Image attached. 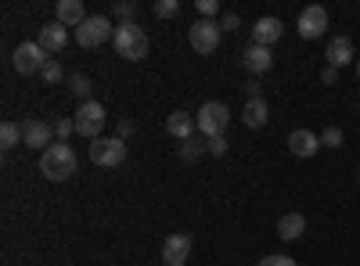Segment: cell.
I'll return each mask as SVG.
<instances>
[{
  "mask_svg": "<svg viewBox=\"0 0 360 266\" xmlns=\"http://www.w3.org/2000/svg\"><path fill=\"white\" fill-rule=\"evenodd\" d=\"M112 47H115L119 58H127V62H141V58H148V33L137 22H119Z\"/></svg>",
  "mask_w": 360,
  "mask_h": 266,
  "instance_id": "7a4b0ae2",
  "label": "cell"
},
{
  "mask_svg": "<svg viewBox=\"0 0 360 266\" xmlns=\"http://www.w3.org/2000/svg\"><path fill=\"white\" fill-rule=\"evenodd\" d=\"M266 119H270V108H266V101H263V98H252V101H245L242 123H245L249 130H259V126H266Z\"/></svg>",
  "mask_w": 360,
  "mask_h": 266,
  "instance_id": "ffe728a7",
  "label": "cell"
},
{
  "mask_svg": "<svg viewBox=\"0 0 360 266\" xmlns=\"http://www.w3.org/2000/svg\"><path fill=\"white\" fill-rule=\"evenodd\" d=\"M105 123H108L105 105H98V101H83V105H79V112H76V133H79V137L98 140L101 130H105Z\"/></svg>",
  "mask_w": 360,
  "mask_h": 266,
  "instance_id": "8992f818",
  "label": "cell"
},
{
  "mask_svg": "<svg viewBox=\"0 0 360 266\" xmlns=\"http://www.w3.org/2000/svg\"><path fill=\"white\" fill-rule=\"evenodd\" d=\"M321 147H342V130L339 126H328L321 133Z\"/></svg>",
  "mask_w": 360,
  "mask_h": 266,
  "instance_id": "484cf974",
  "label": "cell"
},
{
  "mask_svg": "<svg viewBox=\"0 0 360 266\" xmlns=\"http://www.w3.org/2000/svg\"><path fill=\"white\" fill-rule=\"evenodd\" d=\"M155 15H159V18H176V15H180V4H176V0H159Z\"/></svg>",
  "mask_w": 360,
  "mask_h": 266,
  "instance_id": "83f0119b",
  "label": "cell"
},
{
  "mask_svg": "<svg viewBox=\"0 0 360 266\" xmlns=\"http://www.w3.org/2000/svg\"><path fill=\"white\" fill-rule=\"evenodd\" d=\"M72 133H76V119H58V123H54V137H58V144H65Z\"/></svg>",
  "mask_w": 360,
  "mask_h": 266,
  "instance_id": "d4e9b609",
  "label": "cell"
},
{
  "mask_svg": "<svg viewBox=\"0 0 360 266\" xmlns=\"http://www.w3.org/2000/svg\"><path fill=\"white\" fill-rule=\"evenodd\" d=\"M220 22H213V18H198L191 29H188V44L198 51V54H213L217 47H220Z\"/></svg>",
  "mask_w": 360,
  "mask_h": 266,
  "instance_id": "ba28073f",
  "label": "cell"
},
{
  "mask_svg": "<svg viewBox=\"0 0 360 266\" xmlns=\"http://www.w3.org/2000/svg\"><path fill=\"white\" fill-rule=\"evenodd\" d=\"M356 180H360V176H356Z\"/></svg>",
  "mask_w": 360,
  "mask_h": 266,
  "instance_id": "8d00e7d4",
  "label": "cell"
},
{
  "mask_svg": "<svg viewBox=\"0 0 360 266\" xmlns=\"http://www.w3.org/2000/svg\"><path fill=\"white\" fill-rule=\"evenodd\" d=\"M303 230H307L303 213H285V216L278 220V238H281V241H299V238H303Z\"/></svg>",
  "mask_w": 360,
  "mask_h": 266,
  "instance_id": "d6986e66",
  "label": "cell"
},
{
  "mask_svg": "<svg viewBox=\"0 0 360 266\" xmlns=\"http://www.w3.org/2000/svg\"><path fill=\"white\" fill-rule=\"evenodd\" d=\"M22 144L25 147H37V152H47L51 147V123H44V119H25L22 123Z\"/></svg>",
  "mask_w": 360,
  "mask_h": 266,
  "instance_id": "7c38bea8",
  "label": "cell"
},
{
  "mask_svg": "<svg viewBox=\"0 0 360 266\" xmlns=\"http://www.w3.org/2000/svg\"><path fill=\"white\" fill-rule=\"evenodd\" d=\"M112 15H115V18H123V22H134V15H137V4H130V0H119V4L112 8Z\"/></svg>",
  "mask_w": 360,
  "mask_h": 266,
  "instance_id": "4316f807",
  "label": "cell"
},
{
  "mask_svg": "<svg viewBox=\"0 0 360 266\" xmlns=\"http://www.w3.org/2000/svg\"><path fill=\"white\" fill-rule=\"evenodd\" d=\"M238 22H242V18H238L234 11H227V15H224V22H220V29H224V33H234V29H238Z\"/></svg>",
  "mask_w": 360,
  "mask_h": 266,
  "instance_id": "1f68e13d",
  "label": "cell"
},
{
  "mask_svg": "<svg viewBox=\"0 0 360 266\" xmlns=\"http://www.w3.org/2000/svg\"><path fill=\"white\" fill-rule=\"evenodd\" d=\"M245 91H249V101H252V98H263V86H259V83H249Z\"/></svg>",
  "mask_w": 360,
  "mask_h": 266,
  "instance_id": "e575fe53",
  "label": "cell"
},
{
  "mask_svg": "<svg viewBox=\"0 0 360 266\" xmlns=\"http://www.w3.org/2000/svg\"><path fill=\"white\" fill-rule=\"evenodd\" d=\"M47 62H51V58H47V51H44L37 40H22V44L15 47V54H11V65H15V72H22V76L40 72Z\"/></svg>",
  "mask_w": 360,
  "mask_h": 266,
  "instance_id": "5b68a950",
  "label": "cell"
},
{
  "mask_svg": "<svg viewBox=\"0 0 360 266\" xmlns=\"http://www.w3.org/2000/svg\"><path fill=\"white\" fill-rule=\"evenodd\" d=\"M40 76H44V83H47V86H54V83H62V76H65V72H62V65H58L54 58H51V62L40 69Z\"/></svg>",
  "mask_w": 360,
  "mask_h": 266,
  "instance_id": "cb8c5ba5",
  "label": "cell"
},
{
  "mask_svg": "<svg viewBox=\"0 0 360 266\" xmlns=\"http://www.w3.org/2000/svg\"><path fill=\"white\" fill-rule=\"evenodd\" d=\"M242 65H245L252 76H263V72H270V65H274V54H270V47L249 44L245 54H242Z\"/></svg>",
  "mask_w": 360,
  "mask_h": 266,
  "instance_id": "5bb4252c",
  "label": "cell"
},
{
  "mask_svg": "<svg viewBox=\"0 0 360 266\" xmlns=\"http://www.w3.org/2000/svg\"><path fill=\"white\" fill-rule=\"evenodd\" d=\"M76 166H79V159H76V152L69 144H51L47 152L40 155V173L47 176V180H54V184L69 180V176L76 173Z\"/></svg>",
  "mask_w": 360,
  "mask_h": 266,
  "instance_id": "6da1fadb",
  "label": "cell"
},
{
  "mask_svg": "<svg viewBox=\"0 0 360 266\" xmlns=\"http://www.w3.org/2000/svg\"><path fill=\"white\" fill-rule=\"evenodd\" d=\"M281 22L274 18V15H263L256 25H252V44H259V47H270V44H278L281 40Z\"/></svg>",
  "mask_w": 360,
  "mask_h": 266,
  "instance_id": "9a60e30c",
  "label": "cell"
},
{
  "mask_svg": "<svg viewBox=\"0 0 360 266\" xmlns=\"http://www.w3.org/2000/svg\"><path fill=\"white\" fill-rule=\"evenodd\" d=\"M195 123H198V133H205V137H224V130L231 123V108L224 101H205L195 112Z\"/></svg>",
  "mask_w": 360,
  "mask_h": 266,
  "instance_id": "3957f363",
  "label": "cell"
},
{
  "mask_svg": "<svg viewBox=\"0 0 360 266\" xmlns=\"http://www.w3.org/2000/svg\"><path fill=\"white\" fill-rule=\"evenodd\" d=\"M69 91H72L79 101H90V79H86L83 72H72V76H69Z\"/></svg>",
  "mask_w": 360,
  "mask_h": 266,
  "instance_id": "44dd1931",
  "label": "cell"
},
{
  "mask_svg": "<svg viewBox=\"0 0 360 266\" xmlns=\"http://www.w3.org/2000/svg\"><path fill=\"white\" fill-rule=\"evenodd\" d=\"M90 162L101 166V169H115L127 162V140L119 137H98L90 140Z\"/></svg>",
  "mask_w": 360,
  "mask_h": 266,
  "instance_id": "277c9868",
  "label": "cell"
},
{
  "mask_svg": "<svg viewBox=\"0 0 360 266\" xmlns=\"http://www.w3.org/2000/svg\"><path fill=\"white\" fill-rule=\"evenodd\" d=\"M202 152H205V144H198L195 137L180 144V159H184V162H195V159H202Z\"/></svg>",
  "mask_w": 360,
  "mask_h": 266,
  "instance_id": "603a6c76",
  "label": "cell"
},
{
  "mask_svg": "<svg viewBox=\"0 0 360 266\" xmlns=\"http://www.w3.org/2000/svg\"><path fill=\"white\" fill-rule=\"evenodd\" d=\"M356 76H360V58H356Z\"/></svg>",
  "mask_w": 360,
  "mask_h": 266,
  "instance_id": "d590c367",
  "label": "cell"
},
{
  "mask_svg": "<svg viewBox=\"0 0 360 266\" xmlns=\"http://www.w3.org/2000/svg\"><path fill=\"white\" fill-rule=\"evenodd\" d=\"M198 11H202V18H213L220 11V4H217V0H198Z\"/></svg>",
  "mask_w": 360,
  "mask_h": 266,
  "instance_id": "4dcf8cb0",
  "label": "cell"
},
{
  "mask_svg": "<svg viewBox=\"0 0 360 266\" xmlns=\"http://www.w3.org/2000/svg\"><path fill=\"white\" fill-rule=\"evenodd\" d=\"M37 44H40L47 54H51V51H62V47L69 44V29H65L62 22H47V25L40 29V40H37Z\"/></svg>",
  "mask_w": 360,
  "mask_h": 266,
  "instance_id": "e0dca14e",
  "label": "cell"
},
{
  "mask_svg": "<svg viewBox=\"0 0 360 266\" xmlns=\"http://www.w3.org/2000/svg\"><path fill=\"white\" fill-rule=\"evenodd\" d=\"M22 137H25V133H22L18 123H4V126H0V147H15Z\"/></svg>",
  "mask_w": 360,
  "mask_h": 266,
  "instance_id": "7402d4cb",
  "label": "cell"
},
{
  "mask_svg": "<svg viewBox=\"0 0 360 266\" xmlns=\"http://www.w3.org/2000/svg\"><path fill=\"white\" fill-rule=\"evenodd\" d=\"M288 152H292L295 159H314V155L321 152V137L310 133V130H292V133H288Z\"/></svg>",
  "mask_w": 360,
  "mask_h": 266,
  "instance_id": "8fae6325",
  "label": "cell"
},
{
  "mask_svg": "<svg viewBox=\"0 0 360 266\" xmlns=\"http://www.w3.org/2000/svg\"><path fill=\"white\" fill-rule=\"evenodd\" d=\"M195 130H198V123H195V115H191V112H173L169 119H166V133L176 137V140H191Z\"/></svg>",
  "mask_w": 360,
  "mask_h": 266,
  "instance_id": "2e32d148",
  "label": "cell"
},
{
  "mask_svg": "<svg viewBox=\"0 0 360 266\" xmlns=\"http://www.w3.org/2000/svg\"><path fill=\"white\" fill-rule=\"evenodd\" d=\"M90 15H86V8H83V0H58V4H54V22H62L65 29L69 25H83Z\"/></svg>",
  "mask_w": 360,
  "mask_h": 266,
  "instance_id": "4fadbf2b",
  "label": "cell"
},
{
  "mask_svg": "<svg viewBox=\"0 0 360 266\" xmlns=\"http://www.w3.org/2000/svg\"><path fill=\"white\" fill-rule=\"evenodd\" d=\"M191 248H195L191 234H169L166 245H162V262L166 266H184L191 259Z\"/></svg>",
  "mask_w": 360,
  "mask_h": 266,
  "instance_id": "9c48e42d",
  "label": "cell"
},
{
  "mask_svg": "<svg viewBox=\"0 0 360 266\" xmlns=\"http://www.w3.org/2000/svg\"><path fill=\"white\" fill-rule=\"evenodd\" d=\"M205 152L220 159V155L227 152V140H224V137H209V140H205Z\"/></svg>",
  "mask_w": 360,
  "mask_h": 266,
  "instance_id": "f1b7e54d",
  "label": "cell"
},
{
  "mask_svg": "<svg viewBox=\"0 0 360 266\" xmlns=\"http://www.w3.org/2000/svg\"><path fill=\"white\" fill-rule=\"evenodd\" d=\"M130 133H134V123H130V119H119V126H115V137H119V140H127Z\"/></svg>",
  "mask_w": 360,
  "mask_h": 266,
  "instance_id": "d6a6232c",
  "label": "cell"
},
{
  "mask_svg": "<svg viewBox=\"0 0 360 266\" xmlns=\"http://www.w3.org/2000/svg\"><path fill=\"white\" fill-rule=\"evenodd\" d=\"M324 58H328V65H332V69L349 65V62H353V40H349V36H335L332 44H328Z\"/></svg>",
  "mask_w": 360,
  "mask_h": 266,
  "instance_id": "ac0fdd59",
  "label": "cell"
},
{
  "mask_svg": "<svg viewBox=\"0 0 360 266\" xmlns=\"http://www.w3.org/2000/svg\"><path fill=\"white\" fill-rule=\"evenodd\" d=\"M321 79H324V83H335V79H339V69H332V65H328V69L321 72Z\"/></svg>",
  "mask_w": 360,
  "mask_h": 266,
  "instance_id": "836d02e7",
  "label": "cell"
},
{
  "mask_svg": "<svg viewBox=\"0 0 360 266\" xmlns=\"http://www.w3.org/2000/svg\"><path fill=\"white\" fill-rule=\"evenodd\" d=\"M108 36H115V29H112V22L105 18V15H90L79 29H76V44L79 47H101V44H108Z\"/></svg>",
  "mask_w": 360,
  "mask_h": 266,
  "instance_id": "52a82bcc",
  "label": "cell"
},
{
  "mask_svg": "<svg viewBox=\"0 0 360 266\" xmlns=\"http://www.w3.org/2000/svg\"><path fill=\"white\" fill-rule=\"evenodd\" d=\"M259 266H295V259H288V255H263Z\"/></svg>",
  "mask_w": 360,
  "mask_h": 266,
  "instance_id": "f546056e",
  "label": "cell"
},
{
  "mask_svg": "<svg viewBox=\"0 0 360 266\" xmlns=\"http://www.w3.org/2000/svg\"><path fill=\"white\" fill-rule=\"evenodd\" d=\"M299 36H303V40H317V36H324V29H328V11L324 8H307L303 15H299Z\"/></svg>",
  "mask_w": 360,
  "mask_h": 266,
  "instance_id": "30bf717a",
  "label": "cell"
}]
</instances>
